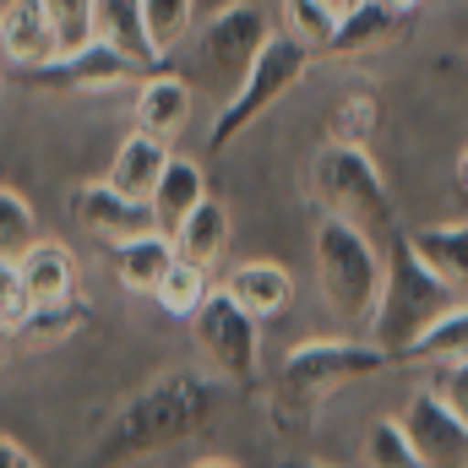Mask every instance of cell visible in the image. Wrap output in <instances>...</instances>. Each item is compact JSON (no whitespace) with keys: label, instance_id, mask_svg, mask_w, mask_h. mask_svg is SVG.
<instances>
[{"label":"cell","instance_id":"15","mask_svg":"<svg viewBox=\"0 0 468 468\" xmlns=\"http://www.w3.org/2000/svg\"><path fill=\"white\" fill-rule=\"evenodd\" d=\"M224 294L234 305H245L256 322H278L289 311V300H294V278H289L283 261H261L256 256V261H239L224 278Z\"/></svg>","mask_w":468,"mask_h":468},{"label":"cell","instance_id":"29","mask_svg":"<svg viewBox=\"0 0 468 468\" xmlns=\"http://www.w3.org/2000/svg\"><path fill=\"white\" fill-rule=\"evenodd\" d=\"M376 99L370 93H344L338 99V110H333V142H354V147H365L370 136H376Z\"/></svg>","mask_w":468,"mask_h":468},{"label":"cell","instance_id":"37","mask_svg":"<svg viewBox=\"0 0 468 468\" xmlns=\"http://www.w3.org/2000/svg\"><path fill=\"white\" fill-rule=\"evenodd\" d=\"M458 71H468V49H463V60H458Z\"/></svg>","mask_w":468,"mask_h":468},{"label":"cell","instance_id":"35","mask_svg":"<svg viewBox=\"0 0 468 468\" xmlns=\"http://www.w3.org/2000/svg\"><path fill=\"white\" fill-rule=\"evenodd\" d=\"M387 5H398V11H409V16H420V5H425V0H387Z\"/></svg>","mask_w":468,"mask_h":468},{"label":"cell","instance_id":"4","mask_svg":"<svg viewBox=\"0 0 468 468\" xmlns=\"http://www.w3.org/2000/svg\"><path fill=\"white\" fill-rule=\"evenodd\" d=\"M458 294L425 267V256L409 245V234L387 250V272H381V294H376V311H370V338L381 349L398 354L409 349L441 311H452Z\"/></svg>","mask_w":468,"mask_h":468},{"label":"cell","instance_id":"33","mask_svg":"<svg viewBox=\"0 0 468 468\" xmlns=\"http://www.w3.org/2000/svg\"><path fill=\"white\" fill-rule=\"evenodd\" d=\"M458 191H463V197H468V147H463V153H458Z\"/></svg>","mask_w":468,"mask_h":468},{"label":"cell","instance_id":"17","mask_svg":"<svg viewBox=\"0 0 468 468\" xmlns=\"http://www.w3.org/2000/svg\"><path fill=\"white\" fill-rule=\"evenodd\" d=\"M175 153H169V142L164 136H147V131H131L125 142H120L115 164H110V186L125 191V197H136V202H153V191H158V180H164V164H169Z\"/></svg>","mask_w":468,"mask_h":468},{"label":"cell","instance_id":"7","mask_svg":"<svg viewBox=\"0 0 468 468\" xmlns=\"http://www.w3.org/2000/svg\"><path fill=\"white\" fill-rule=\"evenodd\" d=\"M191 338H197L202 359L218 370V381L256 387V376H261V322L245 305H234L224 289H213L202 300V311L191 316Z\"/></svg>","mask_w":468,"mask_h":468},{"label":"cell","instance_id":"10","mask_svg":"<svg viewBox=\"0 0 468 468\" xmlns=\"http://www.w3.org/2000/svg\"><path fill=\"white\" fill-rule=\"evenodd\" d=\"M409 27H414V16L387 5V0H349L338 27L322 44V60H359V55L392 49L398 38H409Z\"/></svg>","mask_w":468,"mask_h":468},{"label":"cell","instance_id":"11","mask_svg":"<svg viewBox=\"0 0 468 468\" xmlns=\"http://www.w3.org/2000/svg\"><path fill=\"white\" fill-rule=\"evenodd\" d=\"M267 38H272L267 11H261L256 0H229V5H218L213 22L202 27V55H207L213 71H239V77H245V66L261 55Z\"/></svg>","mask_w":468,"mask_h":468},{"label":"cell","instance_id":"1","mask_svg":"<svg viewBox=\"0 0 468 468\" xmlns=\"http://www.w3.org/2000/svg\"><path fill=\"white\" fill-rule=\"evenodd\" d=\"M218 420V381L207 376H158L153 387H142L136 398H125L110 425L93 441V463H142L158 458L169 447L197 441L207 425Z\"/></svg>","mask_w":468,"mask_h":468},{"label":"cell","instance_id":"12","mask_svg":"<svg viewBox=\"0 0 468 468\" xmlns=\"http://www.w3.org/2000/svg\"><path fill=\"white\" fill-rule=\"evenodd\" d=\"M71 213H77V224L93 234V239H104L110 250L125 245V239H136V234H153L158 229V218H153V202H136V197H125L115 191L110 180H93V186H77V197H71Z\"/></svg>","mask_w":468,"mask_h":468},{"label":"cell","instance_id":"39","mask_svg":"<svg viewBox=\"0 0 468 468\" xmlns=\"http://www.w3.org/2000/svg\"><path fill=\"white\" fill-rule=\"evenodd\" d=\"M463 82H468V71H463Z\"/></svg>","mask_w":468,"mask_h":468},{"label":"cell","instance_id":"28","mask_svg":"<svg viewBox=\"0 0 468 468\" xmlns=\"http://www.w3.org/2000/svg\"><path fill=\"white\" fill-rule=\"evenodd\" d=\"M142 16H147V33H153V44H158L164 60L191 33V0H142Z\"/></svg>","mask_w":468,"mask_h":468},{"label":"cell","instance_id":"13","mask_svg":"<svg viewBox=\"0 0 468 468\" xmlns=\"http://www.w3.org/2000/svg\"><path fill=\"white\" fill-rule=\"evenodd\" d=\"M55 55H60V33H55L44 0H5L0 5V66L27 71V66H44Z\"/></svg>","mask_w":468,"mask_h":468},{"label":"cell","instance_id":"5","mask_svg":"<svg viewBox=\"0 0 468 468\" xmlns=\"http://www.w3.org/2000/svg\"><path fill=\"white\" fill-rule=\"evenodd\" d=\"M311 250H316V283H322L333 316H344V322H370L376 294H381V272H387V250H381L370 234H359L354 224L333 218V213L316 224Z\"/></svg>","mask_w":468,"mask_h":468},{"label":"cell","instance_id":"22","mask_svg":"<svg viewBox=\"0 0 468 468\" xmlns=\"http://www.w3.org/2000/svg\"><path fill=\"white\" fill-rule=\"evenodd\" d=\"M169 239H175V250H180L186 261H197V267L213 272V267L224 261V250H229V213H224V202L202 197V202L191 207V218L169 234Z\"/></svg>","mask_w":468,"mask_h":468},{"label":"cell","instance_id":"14","mask_svg":"<svg viewBox=\"0 0 468 468\" xmlns=\"http://www.w3.org/2000/svg\"><path fill=\"white\" fill-rule=\"evenodd\" d=\"M16 283L27 294V305H60L77 300V261L60 239H33L16 256Z\"/></svg>","mask_w":468,"mask_h":468},{"label":"cell","instance_id":"6","mask_svg":"<svg viewBox=\"0 0 468 468\" xmlns=\"http://www.w3.org/2000/svg\"><path fill=\"white\" fill-rule=\"evenodd\" d=\"M322 60V49L311 44V38H300V33H272L267 44H261V55L245 66V77H239V88H234V99L218 110L213 120V131H207V142L213 147H229L239 131H250L256 120L267 115L283 93H294L305 77H311V66Z\"/></svg>","mask_w":468,"mask_h":468},{"label":"cell","instance_id":"23","mask_svg":"<svg viewBox=\"0 0 468 468\" xmlns=\"http://www.w3.org/2000/svg\"><path fill=\"white\" fill-rule=\"evenodd\" d=\"M207 197V180H202V164H191V158H169L164 164V180H158V191H153V218H158V229L175 234L186 218H191V207Z\"/></svg>","mask_w":468,"mask_h":468},{"label":"cell","instance_id":"3","mask_svg":"<svg viewBox=\"0 0 468 468\" xmlns=\"http://www.w3.org/2000/svg\"><path fill=\"white\" fill-rule=\"evenodd\" d=\"M305 191L333 213L354 224L359 234H370L381 250H392L403 229H398V207H392V191L376 169V158L354 142H327L316 158H311V175H305Z\"/></svg>","mask_w":468,"mask_h":468},{"label":"cell","instance_id":"16","mask_svg":"<svg viewBox=\"0 0 468 468\" xmlns=\"http://www.w3.org/2000/svg\"><path fill=\"white\" fill-rule=\"evenodd\" d=\"M186 120H191V88H186L180 77H169V71L158 66V71H147V77L136 82V131L175 142V136L186 131Z\"/></svg>","mask_w":468,"mask_h":468},{"label":"cell","instance_id":"36","mask_svg":"<svg viewBox=\"0 0 468 468\" xmlns=\"http://www.w3.org/2000/svg\"><path fill=\"white\" fill-rule=\"evenodd\" d=\"M5 349H11V327L0 322V365H5Z\"/></svg>","mask_w":468,"mask_h":468},{"label":"cell","instance_id":"20","mask_svg":"<svg viewBox=\"0 0 468 468\" xmlns=\"http://www.w3.org/2000/svg\"><path fill=\"white\" fill-rule=\"evenodd\" d=\"M409 245L425 256V267L458 300H468V224H425V229H409Z\"/></svg>","mask_w":468,"mask_h":468},{"label":"cell","instance_id":"24","mask_svg":"<svg viewBox=\"0 0 468 468\" xmlns=\"http://www.w3.org/2000/svg\"><path fill=\"white\" fill-rule=\"evenodd\" d=\"M213 294V283H207V267H197V261H186V256H175V267L164 272V283L153 289V305L164 311V316H175V322H191L197 311H202V300Z\"/></svg>","mask_w":468,"mask_h":468},{"label":"cell","instance_id":"31","mask_svg":"<svg viewBox=\"0 0 468 468\" xmlns=\"http://www.w3.org/2000/svg\"><path fill=\"white\" fill-rule=\"evenodd\" d=\"M22 311H27V294H22V283H16V261H5V256H0V322H5V327H16V322H22Z\"/></svg>","mask_w":468,"mask_h":468},{"label":"cell","instance_id":"9","mask_svg":"<svg viewBox=\"0 0 468 468\" xmlns=\"http://www.w3.org/2000/svg\"><path fill=\"white\" fill-rule=\"evenodd\" d=\"M403 431L420 452V468H468V414L441 387H420L409 398Z\"/></svg>","mask_w":468,"mask_h":468},{"label":"cell","instance_id":"38","mask_svg":"<svg viewBox=\"0 0 468 468\" xmlns=\"http://www.w3.org/2000/svg\"><path fill=\"white\" fill-rule=\"evenodd\" d=\"M0 71H5V66H0ZM0 88H5V82H0Z\"/></svg>","mask_w":468,"mask_h":468},{"label":"cell","instance_id":"32","mask_svg":"<svg viewBox=\"0 0 468 468\" xmlns=\"http://www.w3.org/2000/svg\"><path fill=\"white\" fill-rule=\"evenodd\" d=\"M0 468H38V458L22 447V441H11V436H0Z\"/></svg>","mask_w":468,"mask_h":468},{"label":"cell","instance_id":"25","mask_svg":"<svg viewBox=\"0 0 468 468\" xmlns=\"http://www.w3.org/2000/svg\"><path fill=\"white\" fill-rule=\"evenodd\" d=\"M82 327V311H77V300H60V305H27L22 311V322L11 327V344H60V338H71Z\"/></svg>","mask_w":468,"mask_h":468},{"label":"cell","instance_id":"8","mask_svg":"<svg viewBox=\"0 0 468 468\" xmlns=\"http://www.w3.org/2000/svg\"><path fill=\"white\" fill-rule=\"evenodd\" d=\"M22 82H33V88H55V93H120V88H136L147 71L131 60V55H120L115 44H104L99 33L88 38V44H77V49H60L55 60H44V66H27V71H16Z\"/></svg>","mask_w":468,"mask_h":468},{"label":"cell","instance_id":"2","mask_svg":"<svg viewBox=\"0 0 468 468\" xmlns=\"http://www.w3.org/2000/svg\"><path fill=\"white\" fill-rule=\"evenodd\" d=\"M387 365H392V354L381 349L376 338L370 344H354V338H311V344H294V349L283 354L278 381H272V414H278L283 431H294L333 392L381 376Z\"/></svg>","mask_w":468,"mask_h":468},{"label":"cell","instance_id":"26","mask_svg":"<svg viewBox=\"0 0 468 468\" xmlns=\"http://www.w3.org/2000/svg\"><path fill=\"white\" fill-rule=\"evenodd\" d=\"M365 463L370 468H420V452L403 431V420H376L365 436Z\"/></svg>","mask_w":468,"mask_h":468},{"label":"cell","instance_id":"27","mask_svg":"<svg viewBox=\"0 0 468 468\" xmlns=\"http://www.w3.org/2000/svg\"><path fill=\"white\" fill-rule=\"evenodd\" d=\"M33 239H38V224H33L27 197H16L11 186H0V256H5V261H16Z\"/></svg>","mask_w":468,"mask_h":468},{"label":"cell","instance_id":"34","mask_svg":"<svg viewBox=\"0 0 468 468\" xmlns=\"http://www.w3.org/2000/svg\"><path fill=\"white\" fill-rule=\"evenodd\" d=\"M311 5H322L327 16H344V5H349V0H311Z\"/></svg>","mask_w":468,"mask_h":468},{"label":"cell","instance_id":"21","mask_svg":"<svg viewBox=\"0 0 468 468\" xmlns=\"http://www.w3.org/2000/svg\"><path fill=\"white\" fill-rule=\"evenodd\" d=\"M175 239L164 229L153 234H136V239H125L115 245V272H120V289H131V294H147L153 300V289L164 283V272L175 267Z\"/></svg>","mask_w":468,"mask_h":468},{"label":"cell","instance_id":"30","mask_svg":"<svg viewBox=\"0 0 468 468\" xmlns=\"http://www.w3.org/2000/svg\"><path fill=\"white\" fill-rule=\"evenodd\" d=\"M55 33H60V49H77L93 38V16H99V0H44Z\"/></svg>","mask_w":468,"mask_h":468},{"label":"cell","instance_id":"19","mask_svg":"<svg viewBox=\"0 0 468 468\" xmlns=\"http://www.w3.org/2000/svg\"><path fill=\"white\" fill-rule=\"evenodd\" d=\"M93 33L104 44H115L120 55H131L142 71H158L164 55L147 33V16H142V0H99V16H93Z\"/></svg>","mask_w":468,"mask_h":468},{"label":"cell","instance_id":"18","mask_svg":"<svg viewBox=\"0 0 468 468\" xmlns=\"http://www.w3.org/2000/svg\"><path fill=\"white\" fill-rule=\"evenodd\" d=\"M468 359V300H458L452 311H441L409 349L392 365H414V370H452Z\"/></svg>","mask_w":468,"mask_h":468}]
</instances>
